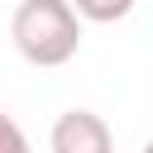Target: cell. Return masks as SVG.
I'll return each mask as SVG.
<instances>
[{
  "label": "cell",
  "instance_id": "obj_1",
  "mask_svg": "<svg viewBox=\"0 0 153 153\" xmlns=\"http://www.w3.org/2000/svg\"><path fill=\"white\" fill-rule=\"evenodd\" d=\"M10 38L24 62L33 67H62L81 48V19L67 0H24L10 14Z\"/></svg>",
  "mask_w": 153,
  "mask_h": 153
},
{
  "label": "cell",
  "instance_id": "obj_4",
  "mask_svg": "<svg viewBox=\"0 0 153 153\" xmlns=\"http://www.w3.org/2000/svg\"><path fill=\"white\" fill-rule=\"evenodd\" d=\"M129 10H134L129 0H115V5H72L76 19H81V14H86V19H124Z\"/></svg>",
  "mask_w": 153,
  "mask_h": 153
},
{
  "label": "cell",
  "instance_id": "obj_2",
  "mask_svg": "<svg viewBox=\"0 0 153 153\" xmlns=\"http://www.w3.org/2000/svg\"><path fill=\"white\" fill-rule=\"evenodd\" d=\"M48 143H53V153H115L110 124L96 110H62L53 120Z\"/></svg>",
  "mask_w": 153,
  "mask_h": 153
},
{
  "label": "cell",
  "instance_id": "obj_3",
  "mask_svg": "<svg viewBox=\"0 0 153 153\" xmlns=\"http://www.w3.org/2000/svg\"><path fill=\"white\" fill-rule=\"evenodd\" d=\"M0 153H29V139H24V129L0 110Z\"/></svg>",
  "mask_w": 153,
  "mask_h": 153
}]
</instances>
